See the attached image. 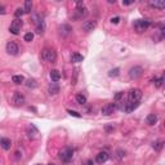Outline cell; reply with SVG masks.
<instances>
[{
    "label": "cell",
    "mask_w": 165,
    "mask_h": 165,
    "mask_svg": "<svg viewBox=\"0 0 165 165\" xmlns=\"http://www.w3.org/2000/svg\"><path fill=\"white\" fill-rule=\"evenodd\" d=\"M49 75H50V79H52V81L53 83H57L58 80L61 79V72H59L58 70H52Z\"/></svg>",
    "instance_id": "cell-17"
},
{
    "label": "cell",
    "mask_w": 165,
    "mask_h": 165,
    "mask_svg": "<svg viewBox=\"0 0 165 165\" xmlns=\"http://www.w3.org/2000/svg\"><path fill=\"white\" fill-rule=\"evenodd\" d=\"M163 147H164V141H157V142H155L152 145V148L155 151H157V152L163 150Z\"/></svg>",
    "instance_id": "cell-21"
},
{
    "label": "cell",
    "mask_w": 165,
    "mask_h": 165,
    "mask_svg": "<svg viewBox=\"0 0 165 165\" xmlns=\"http://www.w3.org/2000/svg\"><path fill=\"white\" fill-rule=\"evenodd\" d=\"M156 121H157V116L155 114H150V115H147V117H146V122L148 125H155L156 124Z\"/></svg>",
    "instance_id": "cell-18"
},
{
    "label": "cell",
    "mask_w": 165,
    "mask_h": 165,
    "mask_svg": "<svg viewBox=\"0 0 165 165\" xmlns=\"http://www.w3.org/2000/svg\"><path fill=\"white\" fill-rule=\"evenodd\" d=\"M119 73H120V70L119 68H112V70H110V72H108V76H110V78H116V76H119Z\"/></svg>",
    "instance_id": "cell-27"
},
{
    "label": "cell",
    "mask_w": 165,
    "mask_h": 165,
    "mask_svg": "<svg viewBox=\"0 0 165 165\" xmlns=\"http://www.w3.org/2000/svg\"><path fill=\"white\" fill-rule=\"evenodd\" d=\"M5 50H6V53L10 54V55H17L18 52H19V48L14 41H8L6 45H5Z\"/></svg>",
    "instance_id": "cell-6"
},
{
    "label": "cell",
    "mask_w": 165,
    "mask_h": 165,
    "mask_svg": "<svg viewBox=\"0 0 165 165\" xmlns=\"http://www.w3.org/2000/svg\"><path fill=\"white\" fill-rule=\"evenodd\" d=\"M24 96L23 94H21L19 92H16L14 96H13V103L16 104V106H22V104L24 103Z\"/></svg>",
    "instance_id": "cell-11"
},
{
    "label": "cell",
    "mask_w": 165,
    "mask_h": 165,
    "mask_svg": "<svg viewBox=\"0 0 165 165\" xmlns=\"http://www.w3.org/2000/svg\"><path fill=\"white\" fill-rule=\"evenodd\" d=\"M76 102H78L79 104H85L86 103V98L83 96V94H78L76 96Z\"/></svg>",
    "instance_id": "cell-25"
},
{
    "label": "cell",
    "mask_w": 165,
    "mask_h": 165,
    "mask_svg": "<svg viewBox=\"0 0 165 165\" xmlns=\"http://www.w3.org/2000/svg\"><path fill=\"white\" fill-rule=\"evenodd\" d=\"M36 165H41V164H36Z\"/></svg>",
    "instance_id": "cell-39"
},
{
    "label": "cell",
    "mask_w": 165,
    "mask_h": 165,
    "mask_svg": "<svg viewBox=\"0 0 165 165\" xmlns=\"http://www.w3.org/2000/svg\"><path fill=\"white\" fill-rule=\"evenodd\" d=\"M119 21H120V17H114V18H111V22L112 23H119Z\"/></svg>",
    "instance_id": "cell-33"
},
{
    "label": "cell",
    "mask_w": 165,
    "mask_h": 165,
    "mask_svg": "<svg viewBox=\"0 0 165 165\" xmlns=\"http://www.w3.org/2000/svg\"><path fill=\"white\" fill-rule=\"evenodd\" d=\"M110 159V153L106 152V151H102V152H99L98 155L96 156V161L98 164H103L106 163V161Z\"/></svg>",
    "instance_id": "cell-12"
},
{
    "label": "cell",
    "mask_w": 165,
    "mask_h": 165,
    "mask_svg": "<svg viewBox=\"0 0 165 165\" xmlns=\"http://www.w3.org/2000/svg\"><path fill=\"white\" fill-rule=\"evenodd\" d=\"M67 112L71 116H75V117H81V115L79 114V112H76V111H72V110H67Z\"/></svg>",
    "instance_id": "cell-31"
},
{
    "label": "cell",
    "mask_w": 165,
    "mask_h": 165,
    "mask_svg": "<svg viewBox=\"0 0 165 165\" xmlns=\"http://www.w3.org/2000/svg\"><path fill=\"white\" fill-rule=\"evenodd\" d=\"M34 39V34L32 32H27L24 35V41H27V43H30V41H32Z\"/></svg>",
    "instance_id": "cell-30"
},
{
    "label": "cell",
    "mask_w": 165,
    "mask_h": 165,
    "mask_svg": "<svg viewBox=\"0 0 165 165\" xmlns=\"http://www.w3.org/2000/svg\"><path fill=\"white\" fill-rule=\"evenodd\" d=\"M27 135H29V138H31V139H35L39 137V130L35 128V125L31 124L29 128H27Z\"/></svg>",
    "instance_id": "cell-13"
},
{
    "label": "cell",
    "mask_w": 165,
    "mask_h": 165,
    "mask_svg": "<svg viewBox=\"0 0 165 165\" xmlns=\"http://www.w3.org/2000/svg\"><path fill=\"white\" fill-rule=\"evenodd\" d=\"M21 27H22V21L18 19V18H16L12 23H10L9 31H10V32H12L13 35H18L19 31H21Z\"/></svg>",
    "instance_id": "cell-8"
},
{
    "label": "cell",
    "mask_w": 165,
    "mask_h": 165,
    "mask_svg": "<svg viewBox=\"0 0 165 165\" xmlns=\"http://www.w3.org/2000/svg\"><path fill=\"white\" fill-rule=\"evenodd\" d=\"M73 157V148L72 147H65L61 152H59V159L63 163H70Z\"/></svg>",
    "instance_id": "cell-3"
},
{
    "label": "cell",
    "mask_w": 165,
    "mask_h": 165,
    "mask_svg": "<svg viewBox=\"0 0 165 165\" xmlns=\"http://www.w3.org/2000/svg\"><path fill=\"white\" fill-rule=\"evenodd\" d=\"M0 146H1L4 150H9L10 146H12V142H10L9 138H1L0 139Z\"/></svg>",
    "instance_id": "cell-19"
},
{
    "label": "cell",
    "mask_w": 165,
    "mask_h": 165,
    "mask_svg": "<svg viewBox=\"0 0 165 165\" xmlns=\"http://www.w3.org/2000/svg\"><path fill=\"white\" fill-rule=\"evenodd\" d=\"M152 81H153V84H155V86L156 88H160L161 85H163V83H164V78H159V79H153L152 80Z\"/></svg>",
    "instance_id": "cell-28"
},
{
    "label": "cell",
    "mask_w": 165,
    "mask_h": 165,
    "mask_svg": "<svg viewBox=\"0 0 165 165\" xmlns=\"http://www.w3.org/2000/svg\"><path fill=\"white\" fill-rule=\"evenodd\" d=\"M5 13V8L3 5H0V14H4Z\"/></svg>",
    "instance_id": "cell-34"
},
{
    "label": "cell",
    "mask_w": 165,
    "mask_h": 165,
    "mask_svg": "<svg viewBox=\"0 0 165 165\" xmlns=\"http://www.w3.org/2000/svg\"><path fill=\"white\" fill-rule=\"evenodd\" d=\"M112 129H114V128H112V126H106V130H107V132H110V130H112Z\"/></svg>",
    "instance_id": "cell-36"
},
{
    "label": "cell",
    "mask_w": 165,
    "mask_h": 165,
    "mask_svg": "<svg viewBox=\"0 0 165 165\" xmlns=\"http://www.w3.org/2000/svg\"><path fill=\"white\" fill-rule=\"evenodd\" d=\"M93 164V161L92 160H88V163H86V165H92Z\"/></svg>",
    "instance_id": "cell-37"
},
{
    "label": "cell",
    "mask_w": 165,
    "mask_h": 165,
    "mask_svg": "<svg viewBox=\"0 0 165 165\" xmlns=\"http://www.w3.org/2000/svg\"><path fill=\"white\" fill-rule=\"evenodd\" d=\"M48 165H54V164H48Z\"/></svg>",
    "instance_id": "cell-38"
},
{
    "label": "cell",
    "mask_w": 165,
    "mask_h": 165,
    "mask_svg": "<svg viewBox=\"0 0 165 165\" xmlns=\"http://www.w3.org/2000/svg\"><path fill=\"white\" fill-rule=\"evenodd\" d=\"M150 5L152 6V8L160 9V10H163L165 8V3L163 1V0H155V1H150Z\"/></svg>",
    "instance_id": "cell-14"
},
{
    "label": "cell",
    "mask_w": 165,
    "mask_h": 165,
    "mask_svg": "<svg viewBox=\"0 0 165 165\" xmlns=\"http://www.w3.org/2000/svg\"><path fill=\"white\" fill-rule=\"evenodd\" d=\"M41 58L47 62H55L57 59V53L53 50V49H44L43 53H41Z\"/></svg>",
    "instance_id": "cell-5"
},
{
    "label": "cell",
    "mask_w": 165,
    "mask_h": 165,
    "mask_svg": "<svg viewBox=\"0 0 165 165\" xmlns=\"http://www.w3.org/2000/svg\"><path fill=\"white\" fill-rule=\"evenodd\" d=\"M26 85H27V88H36L37 83H36V80H35V79H29L26 81Z\"/></svg>",
    "instance_id": "cell-26"
},
{
    "label": "cell",
    "mask_w": 165,
    "mask_h": 165,
    "mask_svg": "<svg viewBox=\"0 0 165 165\" xmlns=\"http://www.w3.org/2000/svg\"><path fill=\"white\" fill-rule=\"evenodd\" d=\"M44 30H45V24H44V22L36 24V34H37V35H41V34L44 32Z\"/></svg>",
    "instance_id": "cell-24"
},
{
    "label": "cell",
    "mask_w": 165,
    "mask_h": 165,
    "mask_svg": "<svg viewBox=\"0 0 165 165\" xmlns=\"http://www.w3.org/2000/svg\"><path fill=\"white\" fill-rule=\"evenodd\" d=\"M12 81L14 83V84H22L24 81V78H23L22 75H14L12 78Z\"/></svg>",
    "instance_id": "cell-22"
},
{
    "label": "cell",
    "mask_w": 165,
    "mask_h": 165,
    "mask_svg": "<svg viewBox=\"0 0 165 165\" xmlns=\"http://www.w3.org/2000/svg\"><path fill=\"white\" fill-rule=\"evenodd\" d=\"M141 98H142L141 89H132L128 93V102H130V103H139Z\"/></svg>",
    "instance_id": "cell-4"
},
{
    "label": "cell",
    "mask_w": 165,
    "mask_h": 165,
    "mask_svg": "<svg viewBox=\"0 0 165 165\" xmlns=\"http://www.w3.org/2000/svg\"><path fill=\"white\" fill-rule=\"evenodd\" d=\"M83 59H84V57H83L81 54H79V53H73V54L71 55V62H72V63L83 62Z\"/></svg>",
    "instance_id": "cell-20"
},
{
    "label": "cell",
    "mask_w": 165,
    "mask_h": 165,
    "mask_svg": "<svg viewBox=\"0 0 165 165\" xmlns=\"http://www.w3.org/2000/svg\"><path fill=\"white\" fill-rule=\"evenodd\" d=\"M122 96H124V93H122V92H117L116 96H115V101H120L122 98Z\"/></svg>",
    "instance_id": "cell-32"
},
{
    "label": "cell",
    "mask_w": 165,
    "mask_h": 165,
    "mask_svg": "<svg viewBox=\"0 0 165 165\" xmlns=\"http://www.w3.org/2000/svg\"><path fill=\"white\" fill-rule=\"evenodd\" d=\"M96 26H97V21L89 19V21H85V22L83 23V30L85 31V32H90V31H93L96 29Z\"/></svg>",
    "instance_id": "cell-9"
},
{
    "label": "cell",
    "mask_w": 165,
    "mask_h": 165,
    "mask_svg": "<svg viewBox=\"0 0 165 165\" xmlns=\"http://www.w3.org/2000/svg\"><path fill=\"white\" fill-rule=\"evenodd\" d=\"M115 108H116V104H115V103L104 104V106L102 107V115H104V116H110L111 114H114Z\"/></svg>",
    "instance_id": "cell-10"
},
{
    "label": "cell",
    "mask_w": 165,
    "mask_h": 165,
    "mask_svg": "<svg viewBox=\"0 0 165 165\" xmlns=\"http://www.w3.org/2000/svg\"><path fill=\"white\" fill-rule=\"evenodd\" d=\"M71 26H68V24H62L61 27H59V34L63 35V36H67L68 34H71Z\"/></svg>",
    "instance_id": "cell-15"
},
{
    "label": "cell",
    "mask_w": 165,
    "mask_h": 165,
    "mask_svg": "<svg viewBox=\"0 0 165 165\" xmlns=\"http://www.w3.org/2000/svg\"><path fill=\"white\" fill-rule=\"evenodd\" d=\"M76 5L78 6H76L72 18L73 19H80V18H83V17H86L88 16V8L84 5V3L83 1H78L76 3Z\"/></svg>",
    "instance_id": "cell-1"
},
{
    "label": "cell",
    "mask_w": 165,
    "mask_h": 165,
    "mask_svg": "<svg viewBox=\"0 0 165 165\" xmlns=\"http://www.w3.org/2000/svg\"><path fill=\"white\" fill-rule=\"evenodd\" d=\"M133 4V1H122V5H130Z\"/></svg>",
    "instance_id": "cell-35"
},
{
    "label": "cell",
    "mask_w": 165,
    "mask_h": 165,
    "mask_svg": "<svg viewBox=\"0 0 165 165\" xmlns=\"http://www.w3.org/2000/svg\"><path fill=\"white\" fill-rule=\"evenodd\" d=\"M31 9H32V3H31L30 0H26V1H24V8H23L24 13H30Z\"/></svg>",
    "instance_id": "cell-23"
},
{
    "label": "cell",
    "mask_w": 165,
    "mask_h": 165,
    "mask_svg": "<svg viewBox=\"0 0 165 165\" xmlns=\"http://www.w3.org/2000/svg\"><path fill=\"white\" fill-rule=\"evenodd\" d=\"M143 75V68L141 66H134V67H132L129 70V78L130 79H139L141 76Z\"/></svg>",
    "instance_id": "cell-7"
},
{
    "label": "cell",
    "mask_w": 165,
    "mask_h": 165,
    "mask_svg": "<svg viewBox=\"0 0 165 165\" xmlns=\"http://www.w3.org/2000/svg\"><path fill=\"white\" fill-rule=\"evenodd\" d=\"M151 26V21L150 19H135L134 23H133V27H134V30L137 32H143V31H146L148 27Z\"/></svg>",
    "instance_id": "cell-2"
},
{
    "label": "cell",
    "mask_w": 165,
    "mask_h": 165,
    "mask_svg": "<svg viewBox=\"0 0 165 165\" xmlns=\"http://www.w3.org/2000/svg\"><path fill=\"white\" fill-rule=\"evenodd\" d=\"M48 92H49V94H57V93H59V85L57 83H52L50 85L48 86Z\"/></svg>",
    "instance_id": "cell-16"
},
{
    "label": "cell",
    "mask_w": 165,
    "mask_h": 165,
    "mask_svg": "<svg viewBox=\"0 0 165 165\" xmlns=\"http://www.w3.org/2000/svg\"><path fill=\"white\" fill-rule=\"evenodd\" d=\"M23 14H24V10H23V8H17V9H16V12H14L16 18H18V19H19V17H22Z\"/></svg>",
    "instance_id": "cell-29"
}]
</instances>
